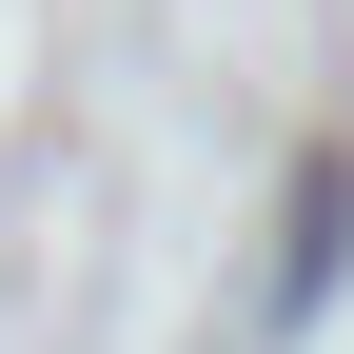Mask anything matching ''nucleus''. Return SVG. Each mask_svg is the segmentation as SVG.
<instances>
[{
	"mask_svg": "<svg viewBox=\"0 0 354 354\" xmlns=\"http://www.w3.org/2000/svg\"><path fill=\"white\" fill-rule=\"evenodd\" d=\"M335 236H354V158H295V216H276V315L335 295Z\"/></svg>",
	"mask_w": 354,
	"mask_h": 354,
	"instance_id": "f257e3e1",
	"label": "nucleus"
}]
</instances>
